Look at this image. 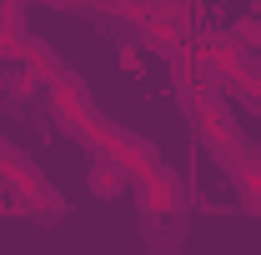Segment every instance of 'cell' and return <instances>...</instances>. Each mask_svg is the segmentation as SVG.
<instances>
[{
	"mask_svg": "<svg viewBox=\"0 0 261 255\" xmlns=\"http://www.w3.org/2000/svg\"><path fill=\"white\" fill-rule=\"evenodd\" d=\"M130 185V175L116 165L111 155H91V190L100 195V200H111V195H121Z\"/></svg>",
	"mask_w": 261,
	"mask_h": 255,
	"instance_id": "obj_10",
	"label": "cell"
},
{
	"mask_svg": "<svg viewBox=\"0 0 261 255\" xmlns=\"http://www.w3.org/2000/svg\"><path fill=\"white\" fill-rule=\"evenodd\" d=\"M191 45H196V55L211 65L221 80H231V75H236V65H241V55H246L231 35H201V40H191Z\"/></svg>",
	"mask_w": 261,
	"mask_h": 255,
	"instance_id": "obj_6",
	"label": "cell"
},
{
	"mask_svg": "<svg viewBox=\"0 0 261 255\" xmlns=\"http://www.w3.org/2000/svg\"><path fill=\"white\" fill-rule=\"evenodd\" d=\"M50 110L61 115V130L65 135H75L81 145H91V155H100L106 150V120H100V110L91 105V90L81 85V75H70L65 70L61 80L50 85Z\"/></svg>",
	"mask_w": 261,
	"mask_h": 255,
	"instance_id": "obj_2",
	"label": "cell"
},
{
	"mask_svg": "<svg viewBox=\"0 0 261 255\" xmlns=\"http://www.w3.org/2000/svg\"><path fill=\"white\" fill-rule=\"evenodd\" d=\"M226 90H231V95H236V100H241V105H246V110H251V115L261 120V60L241 55L236 75L226 80Z\"/></svg>",
	"mask_w": 261,
	"mask_h": 255,
	"instance_id": "obj_8",
	"label": "cell"
},
{
	"mask_svg": "<svg viewBox=\"0 0 261 255\" xmlns=\"http://www.w3.org/2000/svg\"><path fill=\"white\" fill-rule=\"evenodd\" d=\"M191 120H196L201 145H206L211 155L226 165V175H231V170H236L246 155H251V150H246V135H241V125L226 115V105H221V100H206L201 110H191Z\"/></svg>",
	"mask_w": 261,
	"mask_h": 255,
	"instance_id": "obj_3",
	"label": "cell"
},
{
	"mask_svg": "<svg viewBox=\"0 0 261 255\" xmlns=\"http://www.w3.org/2000/svg\"><path fill=\"white\" fill-rule=\"evenodd\" d=\"M146 20H156V25H166V30H176V35H191V5L166 0V5H151Z\"/></svg>",
	"mask_w": 261,
	"mask_h": 255,
	"instance_id": "obj_13",
	"label": "cell"
},
{
	"mask_svg": "<svg viewBox=\"0 0 261 255\" xmlns=\"http://www.w3.org/2000/svg\"><path fill=\"white\" fill-rule=\"evenodd\" d=\"M146 235H151V250L156 255H171V250H181V240H186V220H156V215H146Z\"/></svg>",
	"mask_w": 261,
	"mask_h": 255,
	"instance_id": "obj_12",
	"label": "cell"
},
{
	"mask_svg": "<svg viewBox=\"0 0 261 255\" xmlns=\"http://www.w3.org/2000/svg\"><path fill=\"white\" fill-rule=\"evenodd\" d=\"M0 190L10 195L25 215H35V220H61L65 215V200H61V190L50 185V175H45L31 155L10 150V145H0Z\"/></svg>",
	"mask_w": 261,
	"mask_h": 255,
	"instance_id": "obj_1",
	"label": "cell"
},
{
	"mask_svg": "<svg viewBox=\"0 0 261 255\" xmlns=\"http://www.w3.org/2000/svg\"><path fill=\"white\" fill-rule=\"evenodd\" d=\"M20 60H25V75H31V80H45V85H56V80L65 75L61 60H56V50H50L45 40H35V35L20 40Z\"/></svg>",
	"mask_w": 261,
	"mask_h": 255,
	"instance_id": "obj_7",
	"label": "cell"
},
{
	"mask_svg": "<svg viewBox=\"0 0 261 255\" xmlns=\"http://www.w3.org/2000/svg\"><path fill=\"white\" fill-rule=\"evenodd\" d=\"M231 185H236V200L246 215H261V160L246 155L236 170H231Z\"/></svg>",
	"mask_w": 261,
	"mask_h": 255,
	"instance_id": "obj_9",
	"label": "cell"
},
{
	"mask_svg": "<svg viewBox=\"0 0 261 255\" xmlns=\"http://www.w3.org/2000/svg\"><path fill=\"white\" fill-rule=\"evenodd\" d=\"M136 195H141V215H156V220H186V180L171 170V165H156L146 180H136Z\"/></svg>",
	"mask_w": 261,
	"mask_h": 255,
	"instance_id": "obj_4",
	"label": "cell"
},
{
	"mask_svg": "<svg viewBox=\"0 0 261 255\" xmlns=\"http://www.w3.org/2000/svg\"><path fill=\"white\" fill-rule=\"evenodd\" d=\"M20 40H25V10L20 5H0V60L20 55Z\"/></svg>",
	"mask_w": 261,
	"mask_h": 255,
	"instance_id": "obj_11",
	"label": "cell"
},
{
	"mask_svg": "<svg viewBox=\"0 0 261 255\" xmlns=\"http://www.w3.org/2000/svg\"><path fill=\"white\" fill-rule=\"evenodd\" d=\"M100 155H111V160H116V165L130 175V180H146V175L161 165L156 145H151L146 135H130V130H121V125L106 130V150H100Z\"/></svg>",
	"mask_w": 261,
	"mask_h": 255,
	"instance_id": "obj_5",
	"label": "cell"
}]
</instances>
